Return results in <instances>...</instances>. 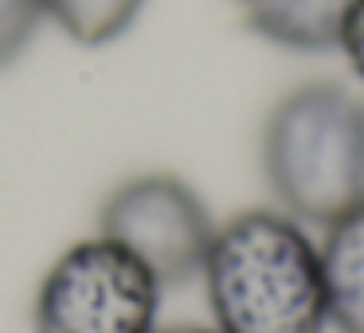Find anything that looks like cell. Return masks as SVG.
<instances>
[{
  "instance_id": "cell-5",
  "label": "cell",
  "mask_w": 364,
  "mask_h": 333,
  "mask_svg": "<svg viewBox=\"0 0 364 333\" xmlns=\"http://www.w3.org/2000/svg\"><path fill=\"white\" fill-rule=\"evenodd\" d=\"M247 32L262 43L298 56H325L341 48V32L356 0H235Z\"/></svg>"
},
{
  "instance_id": "cell-8",
  "label": "cell",
  "mask_w": 364,
  "mask_h": 333,
  "mask_svg": "<svg viewBox=\"0 0 364 333\" xmlns=\"http://www.w3.org/2000/svg\"><path fill=\"white\" fill-rule=\"evenodd\" d=\"M43 20H48L43 0H0V71L32 48Z\"/></svg>"
},
{
  "instance_id": "cell-7",
  "label": "cell",
  "mask_w": 364,
  "mask_h": 333,
  "mask_svg": "<svg viewBox=\"0 0 364 333\" xmlns=\"http://www.w3.org/2000/svg\"><path fill=\"white\" fill-rule=\"evenodd\" d=\"M145 0H43L48 20H55L75 43L102 48L137 24Z\"/></svg>"
},
{
  "instance_id": "cell-9",
  "label": "cell",
  "mask_w": 364,
  "mask_h": 333,
  "mask_svg": "<svg viewBox=\"0 0 364 333\" xmlns=\"http://www.w3.org/2000/svg\"><path fill=\"white\" fill-rule=\"evenodd\" d=\"M341 56L348 59V67H353V75L364 83V0H356L353 12H348L345 20V32H341Z\"/></svg>"
},
{
  "instance_id": "cell-3",
  "label": "cell",
  "mask_w": 364,
  "mask_h": 333,
  "mask_svg": "<svg viewBox=\"0 0 364 333\" xmlns=\"http://www.w3.org/2000/svg\"><path fill=\"white\" fill-rule=\"evenodd\" d=\"M161 294L157 278L118 243L82 239L36 286L32 333H153Z\"/></svg>"
},
{
  "instance_id": "cell-4",
  "label": "cell",
  "mask_w": 364,
  "mask_h": 333,
  "mask_svg": "<svg viewBox=\"0 0 364 333\" xmlns=\"http://www.w3.org/2000/svg\"><path fill=\"white\" fill-rule=\"evenodd\" d=\"M98 236L134 255L161 290H168L200 278L215 220L188 181L173 173H137L102 200Z\"/></svg>"
},
{
  "instance_id": "cell-6",
  "label": "cell",
  "mask_w": 364,
  "mask_h": 333,
  "mask_svg": "<svg viewBox=\"0 0 364 333\" xmlns=\"http://www.w3.org/2000/svg\"><path fill=\"white\" fill-rule=\"evenodd\" d=\"M317 247L329 325L337 333H364V208L325 223Z\"/></svg>"
},
{
  "instance_id": "cell-10",
  "label": "cell",
  "mask_w": 364,
  "mask_h": 333,
  "mask_svg": "<svg viewBox=\"0 0 364 333\" xmlns=\"http://www.w3.org/2000/svg\"><path fill=\"white\" fill-rule=\"evenodd\" d=\"M153 333H223L215 325H157Z\"/></svg>"
},
{
  "instance_id": "cell-1",
  "label": "cell",
  "mask_w": 364,
  "mask_h": 333,
  "mask_svg": "<svg viewBox=\"0 0 364 333\" xmlns=\"http://www.w3.org/2000/svg\"><path fill=\"white\" fill-rule=\"evenodd\" d=\"M200 282L223 333L329 329L321 247L282 208H247L215 223Z\"/></svg>"
},
{
  "instance_id": "cell-2",
  "label": "cell",
  "mask_w": 364,
  "mask_h": 333,
  "mask_svg": "<svg viewBox=\"0 0 364 333\" xmlns=\"http://www.w3.org/2000/svg\"><path fill=\"white\" fill-rule=\"evenodd\" d=\"M259 165L274 208L306 228L364 208V98L333 79L286 90L262 122Z\"/></svg>"
}]
</instances>
